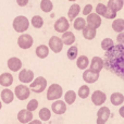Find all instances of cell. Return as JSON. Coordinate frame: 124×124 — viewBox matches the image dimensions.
I'll return each mask as SVG.
<instances>
[{
	"instance_id": "1",
	"label": "cell",
	"mask_w": 124,
	"mask_h": 124,
	"mask_svg": "<svg viewBox=\"0 0 124 124\" xmlns=\"http://www.w3.org/2000/svg\"><path fill=\"white\" fill-rule=\"evenodd\" d=\"M123 52H124L123 45H116L110 50L106 51L105 54L106 60H103V68L110 70L112 73L116 74L121 78H123V72H124Z\"/></svg>"
},
{
	"instance_id": "2",
	"label": "cell",
	"mask_w": 124,
	"mask_h": 124,
	"mask_svg": "<svg viewBox=\"0 0 124 124\" xmlns=\"http://www.w3.org/2000/svg\"><path fill=\"white\" fill-rule=\"evenodd\" d=\"M13 30L17 33H25L30 27V21L24 15H19L13 20Z\"/></svg>"
},
{
	"instance_id": "3",
	"label": "cell",
	"mask_w": 124,
	"mask_h": 124,
	"mask_svg": "<svg viewBox=\"0 0 124 124\" xmlns=\"http://www.w3.org/2000/svg\"><path fill=\"white\" fill-rule=\"evenodd\" d=\"M63 96V89L59 84H51L47 89V100L56 101L60 100V98Z\"/></svg>"
},
{
	"instance_id": "4",
	"label": "cell",
	"mask_w": 124,
	"mask_h": 124,
	"mask_svg": "<svg viewBox=\"0 0 124 124\" xmlns=\"http://www.w3.org/2000/svg\"><path fill=\"white\" fill-rule=\"evenodd\" d=\"M46 87H47V79L44 76H38L37 78H34L28 88L36 94H40L46 89Z\"/></svg>"
},
{
	"instance_id": "5",
	"label": "cell",
	"mask_w": 124,
	"mask_h": 124,
	"mask_svg": "<svg viewBox=\"0 0 124 124\" xmlns=\"http://www.w3.org/2000/svg\"><path fill=\"white\" fill-rule=\"evenodd\" d=\"M13 94H14V96L16 97L19 100L23 101V100H26V99L30 97L31 90H30V88H28L26 85L20 84V85H17L16 87H15L14 93H13Z\"/></svg>"
},
{
	"instance_id": "6",
	"label": "cell",
	"mask_w": 124,
	"mask_h": 124,
	"mask_svg": "<svg viewBox=\"0 0 124 124\" xmlns=\"http://www.w3.org/2000/svg\"><path fill=\"white\" fill-rule=\"evenodd\" d=\"M33 44H34V39L28 34H22L17 38V45H19V47L21 49H24V50L30 49L33 46Z\"/></svg>"
},
{
	"instance_id": "7",
	"label": "cell",
	"mask_w": 124,
	"mask_h": 124,
	"mask_svg": "<svg viewBox=\"0 0 124 124\" xmlns=\"http://www.w3.org/2000/svg\"><path fill=\"white\" fill-rule=\"evenodd\" d=\"M110 116H111V111L109 108L101 106L97 112V124H107Z\"/></svg>"
},
{
	"instance_id": "8",
	"label": "cell",
	"mask_w": 124,
	"mask_h": 124,
	"mask_svg": "<svg viewBox=\"0 0 124 124\" xmlns=\"http://www.w3.org/2000/svg\"><path fill=\"white\" fill-rule=\"evenodd\" d=\"M48 48H49V50L51 49L54 54L61 52L62 49H63V44H62V40L60 37H58V36L50 37L49 41H48Z\"/></svg>"
},
{
	"instance_id": "9",
	"label": "cell",
	"mask_w": 124,
	"mask_h": 124,
	"mask_svg": "<svg viewBox=\"0 0 124 124\" xmlns=\"http://www.w3.org/2000/svg\"><path fill=\"white\" fill-rule=\"evenodd\" d=\"M54 31L58 33H63L65 32H69V28H70V22L68 21V19L64 16H61L54 22Z\"/></svg>"
},
{
	"instance_id": "10",
	"label": "cell",
	"mask_w": 124,
	"mask_h": 124,
	"mask_svg": "<svg viewBox=\"0 0 124 124\" xmlns=\"http://www.w3.org/2000/svg\"><path fill=\"white\" fill-rule=\"evenodd\" d=\"M103 69V59L100 58V57H94L90 61V66L88 70L93 73H96V74H99L101 72V70Z\"/></svg>"
},
{
	"instance_id": "11",
	"label": "cell",
	"mask_w": 124,
	"mask_h": 124,
	"mask_svg": "<svg viewBox=\"0 0 124 124\" xmlns=\"http://www.w3.org/2000/svg\"><path fill=\"white\" fill-rule=\"evenodd\" d=\"M34 72L32 70H28V69H23V70L20 71L19 73V79L20 82L23 83V85L28 83H32L34 81Z\"/></svg>"
},
{
	"instance_id": "12",
	"label": "cell",
	"mask_w": 124,
	"mask_h": 124,
	"mask_svg": "<svg viewBox=\"0 0 124 124\" xmlns=\"http://www.w3.org/2000/svg\"><path fill=\"white\" fill-rule=\"evenodd\" d=\"M85 21H86V25L92 26V27L95 28V30H97V28L100 27L101 23H102L101 17L99 16V15H97L96 13H90L89 15H87V17H86Z\"/></svg>"
},
{
	"instance_id": "13",
	"label": "cell",
	"mask_w": 124,
	"mask_h": 124,
	"mask_svg": "<svg viewBox=\"0 0 124 124\" xmlns=\"http://www.w3.org/2000/svg\"><path fill=\"white\" fill-rule=\"evenodd\" d=\"M106 99H107V96L101 90H95L92 95V102L95 106H102L106 102Z\"/></svg>"
},
{
	"instance_id": "14",
	"label": "cell",
	"mask_w": 124,
	"mask_h": 124,
	"mask_svg": "<svg viewBox=\"0 0 124 124\" xmlns=\"http://www.w3.org/2000/svg\"><path fill=\"white\" fill-rule=\"evenodd\" d=\"M33 116H33L32 112L27 111L26 109H22V110H20L19 113H17V120L22 124H28L33 120Z\"/></svg>"
},
{
	"instance_id": "15",
	"label": "cell",
	"mask_w": 124,
	"mask_h": 124,
	"mask_svg": "<svg viewBox=\"0 0 124 124\" xmlns=\"http://www.w3.org/2000/svg\"><path fill=\"white\" fill-rule=\"evenodd\" d=\"M51 110H52V112H54V113L61 116V114L65 113V111H66V105L64 103L63 100H56V101H54V102H52Z\"/></svg>"
},
{
	"instance_id": "16",
	"label": "cell",
	"mask_w": 124,
	"mask_h": 124,
	"mask_svg": "<svg viewBox=\"0 0 124 124\" xmlns=\"http://www.w3.org/2000/svg\"><path fill=\"white\" fill-rule=\"evenodd\" d=\"M8 69L12 72H19L22 69V61L16 57H12L8 60Z\"/></svg>"
},
{
	"instance_id": "17",
	"label": "cell",
	"mask_w": 124,
	"mask_h": 124,
	"mask_svg": "<svg viewBox=\"0 0 124 124\" xmlns=\"http://www.w3.org/2000/svg\"><path fill=\"white\" fill-rule=\"evenodd\" d=\"M13 81H14L13 75L9 72H4L0 75V85L2 87H9V86H11L13 84Z\"/></svg>"
},
{
	"instance_id": "18",
	"label": "cell",
	"mask_w": 124,
	"mask_h": 124,
	"mask_svg": "<svg viewBox=\"0 0 124 124\" xmlns=\"http://www.w3.org/2000/svg\"><path fill=\"white\" fill-rule=\"evenodd\" d=\"M83 79L87 84H94L99 79V74L90 72L89 70H85L83 73Z\"/></svg>"
},
{
	"instance_id": "19",
	"label": "cell",
	"mask_w": 124,
	"mask_h": 124,
	"mask_svg": "<svg viewBox=\"0 0 124 124\" xmlns=\"http://www.w3.org/2000/svg\"><path fill=\"white\" fill-rule=\"evenodd\" d=\"M123 6H124V1H123V0H109L106 7H107V8H109L110 10H112V11H114V12L118 13L119 11L122 10Z\"/></svg>"
},
{
	"instance_id": "20",
	"label": "cell",
	"mask_w": 124,
	"mask_h": 124,
	"mask_svg": "<svg viewBox=\"0 0 124 124\" xmlns=\"http://www.w3.org/2000/svg\"><path fill=\"white\" fill-rule=\"evenodd\" d=\"M14 99V94L11 89L9 88H4V89L1 90V100L3 103H11Z\"/></svg>"
},
{
	"instance_id": "21",
	"label": "cell",
	"mask_w": 124,
	"mask_h": 124,
	"mask_svg": "<svg viewBox=\"0 0 124 124\" xmlns=\"http://www.w3.org/2000/svg\"><path fill=\"white\" fill-rule=\"evenodd\" d=\"M79 12H81V7H79L77 3L72 4V6L70 7V9H69V11H68V17H69V20H70L71 22L74 21V20L76 19L77 16H78ZM69 20H68V21H69Z\"/></svg>"
},
{
	"instance_id": "22",
	"label": "cell",
	"mask_w": 124,
	"mask_h": 124,
	"mask_svg": "<svg viewBox=\"0 0 124 124\" xmlns=\"http://www.w3.org/2000/svg\"><path fill=\"white\" fill-rule=\"evenodd\" d=\"M82 32H83V37L85 39H87V40H93L97 35V30H95L92 26H88V25H86L85 28Z\"/></svg>"
},
{
	"instance_id": "23",
	"label": "cell",
	"mask_w": 124,
	"mask_h": 124,
	"mask_svg": "<svg viewBox=\"0 0 124 124\" xmlns=\"http://www.w3.org/2000/svg\"><path fill=\"white\" fill-rule=\"evenodd\" d=\"M75 35L72 32H65L63 33L61 37V40L63 45H68V46H72V44L75 43Z\"/></svg>"
},
{
	"instance_id": "24",
	"label": "cell",
	"mask_w": 124,
	"mask_h": 124,
	"mask_svg": "<svg viewBox=\"0 0 124 124\" xmlns=\"http://www.w3.org/2000/svg\"><path fill=\"white\" fill-rule=\"evenodd\" d=\"M35 54L39 59H45L49 56V48L46 45H39L35 50Z\"/></svg>"
},
{
	"instance_id": "25",
	"label": "cell",
	"mask_w": 124,
	"mask_h": 124,
	"mask_svg": "<svg viewBox=\"0 0 124 124\" xmlns=\"http://www.w3.org/2000/svg\"><path fill=\"white\" fill-rule=\"evenodd\" d=\"M110 101L113 106H121L124 102V96L122 93H113L110 96Z\"/></svg>"
},
{
	"instance_id": "26",
	"label": "cell",
	"mask_w": 124,
	"mask_h": 124,
	"mask_svg": "<svg viewBox=\"0 0 124 124\" xmlns=\"http://www.w3.org/2000/svg\"><path fill=\"white\" fill-rule=\"evenodd\" d=\"M76 97H77V95L74 90H68V92L64 94V103H65L66 106L73 105V103L75 102V100H76Z\"/></svg>"
},
{
	"instance_id": "27",
	"label": "cell",
	"mask_w": 124,
	"mask_h": 124,
	"mask_svg": "<svg viewBox=\"0 0 124 124\" xmlns=\"http://www.w3.org/2000/svg\"><path fill=\"white\" fill-rule=\"evenodd\" d=\"M89 65V59L86 56H79L76 59V66L79 70H86Z\"/></svg>"
},
{
	"instance_id": "28",
	"label": "cell",
	"mask_w": 124,
	"mask_h": 124,
	"mask_svg": "<svg viewBox=\"0 0 124 124\" xmlns=\"http://www.w3.org/2000/svg\"><path fill=\"white\" fill-rule=\"evenodd\" d=\"M112 30L116 33H123L124 31V20L123 19H116L112 22Z\"/></svg>"
},
{
	"instance_id": "29",
	"label": "cell",
	"mask_w": 124,
	"mask_h": 124,
	"mask_svg": "<svg viewBox=\"0 0 124 124\" xmlns=\"http://www.w3.org/2000/svg\"><path fill=\"white\" fill-rule=\"evenodd\" d=\"M66 56H68L69 60H71V61L76 60L77 57H78V48H77V46H75V45L70 46L68 52H66Z\"/></svg>"
},
{
	"instance_id": "30",
	"label": "cell",
	"mask_w": 124,
	"mask_h": 124,
	"mask_svg": "<svg viewBox=\"0 0 124 124\" xmlns=\"http://www.w3.org/2000/svg\"><path fill=\"white\" fill-rule=\"evenodd\" d=\"M39 119L40 120L39 121H44V122H46V121H49L50 118H51V111H50V109H48V108H41L40 110H39Z\"/></svg>"
},
{
	"instance_id": "31",
	"label": "cell",
	"mask_w": 124,
	"mask_h": 124,
	"mask_svg": "<svg viewBox=\"0 0 124 124\" xmlns=\"http://www.w3.org/2000/svg\"><path fill=\"white\" fill-rule=\"evenodd\" d=\"M40 9L43 12L49 13V12H51L52 9H54V3H52V1H50V0H41Z\"/></svg>"
},
{
	"instance_id": "32",
	"label": "cell",
	"mask_w": 124,
	"mask_h": 124,
	"mask_svg": "<svg viewBox=\"0 0 124 124\" xmlns=\"http://www.w3.org/2000/svg\"><path fill=\"white\" fill-rule=\"evenodd\" d=\"M86 26V21L84 17H76L73 22V27L76 31H83Z\"/></svg>"
},
{
	"instance_id": "33",
	"label": "cell",
	"mask_w": 124,
	"mask_h": 124,
	"mask_svg": "<svg viewBox=\"0 0 124 124\" xmlns=\"http://www.w3.org/2000/svg\"><path fill=\"white\" fill-rule=\"evenodd\" d=\"M89 94H90V89H89V87H88L87 85H82L81 87L78 88V93H77L76 95H78L79 98H82V99H86L88 96H89Z\"/></svg>"
},
{
	"instance_id": "34",
	"label": "cell",
	"mask_w": 124,
	"mask_h": 124,
	"mask_svg": "<svg viewBox=\"0 0 124 124\" xmlns=\"http://www.w3.org/2000/svg\"><path fill=\"white\" fill-rule=\"evenodd\" d=\"M31 24H32L35 28H41L44 25V20L40 15H34V16L32 17Z\"/></svg>"
},
{
	"instance_id": "35",
	"label": "cell",
	"mask_w": 124,
	"mask_h": 124,
	"mask_svg": "<svg viewBox=\"0 0 124 124\" xmlns=\"http://www.w3.org/2000/svg\"><path fill=\"white\" fill-rule=\"evenodd\" d=\"M113 46H114V41L112 38H105L101 41V49L105 50V51L110 50Z\"/></svg>"
},
{
	"instance_id": "36",
	"label": "cell",
	"mask_w": 124,
	"mask_h": 124,
	"mask_svg": "<svg viewBox=\"0 0 124 124\" xmlns=\"http://www.w3.org/2000/svg\"><path fill=\"white\" fill-rule=\"evenodd\" d=\"M38 108V101H37V99H31L30 101H28L27 106H26V110L30 112H34L35 110Z\"/></svg>"
},
{
	"instance_id": "37",
	"label": "cell",
	"mask_w": 124,
	"mask_h": 124,
	"mask_svg": "<svg viewBox=\"0 0 124 124\" xmlns=\"http://www.w3.org/2000/svg\"><path fill=\"white\" fill-rule=\"evenodd\" d=\"M95 10H96V14L97 15H99V16H102V15L105 14L106 10H107V7H106V4H103V3H98Z\"/></svg>"
},
{
	"instance_id": "38",
	"label": "cell",
	"mask_w": 124,
	"mask_h": 124,
	"mask_svg": "<svg viewBox=\"0 0 124 124\" xmlns=\"http://www.w3.org/2000/svg\"><path fill=\"white\" fill-rule=\"evenodd\" d=\"M103 17H106V19H108V20H116V12H114V11H112V10H110L109 8H107V10H106V12H105V14L102 15Z\"/></svg>"
},
{
	"instance_id": "39",
	"label": "cell",
	"mask_w": 124,
	"mask_h": 124,
	"mask_svg": "<svg viewBox=\"0 0 124 124\" xmlns=\"http://www.w3.org/2000/svg\"><path fill=\"white\" fill-rule=\"evenodd\" d=\"M92 11H93V6L92 4H86L85 7H84V9H83V14L84 15H86V16H87V15H89L90 13H92Z\"/></svg>"
},
{
	"instance_id": "40",
	"label": "cell",
	"mask_w": 124,
	"mask_h": 124,
	"mask_svg": "<svg viewBox=\"0 0 124 124\" xmlns=\"http://www.w3.org/2000/svg\"><path fill=\"white\" fill-rule=\"evenodd\" d=\"M116 41H118V45H123L124 44V34L123 33H120L116 37Z\"/></svg>"
},
{
	"instance_id": "41",
	"label": "cell",
	"mask_w": 124,
	"mask_h": 124,
	"mask_svg": "<svg viewBox=\"0 0 124 124\" xmlns=\"http://www.w3.org/2000/svg\"><path fill=\"white\" fill-rule=\"evenodd\" d=\"M16 3L20 7H25L28 4V0H16Z\"/></svg>"
},
{
	"instance_id": "42",
	"label": "cell",
	"mask_w": 124,
	"mask_h": 124,
	"mask_svg": "<svg viewBox=\"0 0 124 124\" xmlns=\"http://www.w3.org/2000/svg\"><path fill=\"white\" fill-rule=\"evenodd\" d=\"M28 124H43V123H41V121H39V120H32Z\"/></svg>"
},
{
	"instance_id": "43",
	"label": "cell",
	"mask_w": 124,
	"mask_h": 124,
	"mask_svg": "<svg viewBox=\"0 0 124 124\" xmlns=\"http://www.w3.org/2000/svg\"><path fill=\"white\" fill-rule=\"evenodd\" d=\"M119 112H120V116H122V118H124V107H121L120 108V111H119Z\"/></svg>"
},
{
	"instance_id": "44",
	"label": "cell",
	"mask_w": 124,
	"mask_h": 124,
	"mask_svg": "<svg viewBox=\"0 0 124 124\" xmlns=\"http://www.w3.org/2000/svg\"><path fill=\"white\" fill-rule=\"evenodd\" d=\"M1 108H2V102L0 101V110H1Z\"/></svg>"
}]
</instances>
